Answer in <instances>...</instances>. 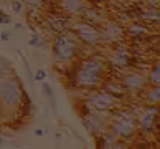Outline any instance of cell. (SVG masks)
<instances>
[{
  "mask_svg": "<svg viewBox=\"0 0 160 149\" xmlns=\"http://www.w3.org/2000/svg\"><path fill=\"white\" fill-rule=\"evenodd\" d=\"M43 28L46 30L48 33L51 35H56L63 32V30H66L68 25H69V15L64 13L63 10H58V12H50V13L45 15L43 19Z\"/></svg>",
  "mask_w": 160,
  "mask_h": 149,
  "instance_id": "ba28073f",
  "label": "cell"
},
{
  "mask_svg": "<svg viewBox=\"0 0 160 149\" xmlns=\"http://www.w3.org/2000/svg\"><path fill=\"white\" fill-rule=\"evenodd\" d=\"M142 93H145L147 103L158 104V99H160V88H158V85H147Z\"/></svg>",
  "mask_w": 160,
  "mask_h": 149,
  "instance_id": "ffe728a7",
  "label": "cell"
},
{
  "mask_svg": "<svg viewBox=\"0 0 160 149\" xmlns=\"http://www.w3.org/2000/svg\"><path fill=\"white\" fill-rule=\"evenodd\" d=\"M43 134H45V131H43V129H40V128L35 129V136H38V138H41Z\"/></svg>",
  "mask_w": 160,
  "mask_h": 149,
  "instance_id": "f1b7e54d",
  "label": "cell"
},
{
  "mask_svg": "<svg viewBox=\"0 0 160 149\" xmlns=\"http://www.w3.org/2000/svg\"><path fill=\"white\" fill-rule=\"evenodd\" d=\"M149 33H150L149 27H147L145 23H139V22L130 23V25L126 28V35H129V37L132 40H135V41H142Z\"/></svg>",
  "mask_w": 160,
  "mask_h": 149,
  "instance_id": "5bb4252c",
  "label": "cell"
},
{
  "mask_svg": "<svg viewBox=\"0 0 160 149\" xmlns=\"http://www.w3.org/2000/svg\"><path fill=\"white\" fill-rule=\"evenodd\" d=\"M102 89L106 93H109L112 98H116L117 101L119 99H124L126 96H129V93H127V89L124 88V85L121 83V80H106L102 81Z\"/></svg>",
  "mask_w": 160,
  "mask_h": 149,
  "instance_id": "4fadbf2b",
  "label": "cell"
},
{
  "mask_svg": "<svg viewBox=\"0 0 160 149\" xmlns=\"http://www.w3.org/2000/svg\"><path fill=\"white\" fill-rule=\"evenodd\" d=\"M109 61H111L112 67H116V68L130 67V51H129V48L124 46V45H117L116 48L111 51Z\"/></svg>",
  "mask_w": 160,
  "mask_h": 149,
  "instance_id": "7c38bea8",
  "label": "cell"
},
{
  "mask_svg": "<svg viewBox=\"0 0 160 149\" xmlns=\"http://www.w3.org/2000/svg\"><path fill=\"white\" fill-rule=\"evenodd\" d=\"M25 3H27L30 8H33V7H38V5L41 3V0H25Z\"/></svg>",
  "mask_w": 160,
  "mask_h": 149,
  "instance_id": "4316f807",
  "label": "cell"
},
{
  "mask_svg": "<svg viewBox=\"0 0 160 149\" xmlns=\"http://www.w3.org/2000/svg\"><path fill=\"white\" fill-rule=\"evenodd\" d=\"M79 51V40L73 30H63L56 33L51 43V53L56 63H69Z\"/></svg>",
  "mask_w": 160,
  "mask_h": 149,
  "instance_id": "7a4b0ae2",
  "label": "cell"
},
{
  "mask_svg": "<svg viewBox=\"0 0 160 149\" xmlns=\"http://www.w3.org/2000/svg\"><path fill=\"white\" fill-rule=\"evenodd\" d=\"M86 108L91 109V111H98V113H109V111H114L116 106H117V99L112 98L109 93H106L102 88L98 89L94 93H89L88 98L84 101Z\"/></svg>",
  "mask_w": 160,
  "mask_h": 149,
  "instance_id": "52a82bcc",
  "label": "cell"
},
{
  "mask_svg": "<svg viewBox=\"0 0 160 149\" xmlns=\"http://www.w3.org/2000/svg\"><path fill=\"white\" fill-rule=\"evenodd\" d=\"M0 38H2V41H10L12 33H10V32H7V30H3V32L0 33Z\"/></svg>",
  "mask_w": 160,
  "mask_h": 149,
  "instance_id": "484cf974",
  "label": "cell"
},
{
  "mask_svg": "<svg viewBox=\"0 0 160 149\" xmlns=\"http://www.w3.org/2000/svg\"><path fill=\"white\" fill-rule=\"evenodd\" d=\"M106 73V63L101 56H86L79 60L73 67V75L71 81L76 88L81 89H94L102 85Z\"/></svg>",
  "mask_w": 160,
  "mask_h": 149,
  "instance_id": "6da1fadb",
  "label": "cell"
},
{
  "mask_svg": "<svg viewBox=\"0 0 160 149\" xmlns=\"http://www.w3.org/2000/svg\"><path fill=\"white\" fill-rule=\"evenodd\" d=\"M79 15L82 17V20H84V22H89V23H92V25H101V23L104 22L102 15H101L98 10H94V8H88V7H84V8L81 10V13H79Z\"/></svg>",
  "mask_w": 160,
  "mask_h": 149,
  "instance_id": "e0dca14e",
  "label": "cell"
},
{
  "mask_svg": "<svg viewBox=\"0 0 160 149\" xmlns=\"http://www.w3.org/2000/svg\"><path fill=\"white\" fill-rule=\"evenodd\" d=\"M147 2H149L150 5H155V7H157V3H158V0H147Z\"/></svg>",
  "mask_w": 160,
  "mask_h": 149,
  "instance_id": "f546056e",
  "label": "cell"
},
{
  "mask_svg": "<svg viewBox=\"0 0 160 149\" xmlns=\"http://www.w3.org/2000/svg\"><path fill=\"white\" fill-rule=\"evenodd\" d=\"M121 83L124 85V88L127 89L129 94H139L145 89V86L149 85L145 80V76L140 73V71H135V70H129V71H124L121 75Z\"/></svg>",
  "mask_w": 160,
  "mask_h": 149,
  "instance_id": "9c48e42d",
  "label": "cell"
},
{
  "mask_svg": "<svg viewBox=\"0 0 160 149\" xmlns=\"http://www.w3.org/2000/svg\"><path fill=\"white\" fill-rule=\"evenodd\" d=\"M10 75H12V65L5 58L0 56V80L7 78V76H10Z\"/></svg>",
  "mask_w": 160,
  "mask_h": 149,
  "instance_id": "7402d4cb",
  "label": "cell"
},
{
  "mask_svg": "<svg viewBox=\"0 0 160 149\" xmlns=\"http://www.w3.org/2000/svg\"><path fill=\"white\" fill-rule=\"evenodd\" d=\"M134 114H135V121H137V128L144 136H152L153 133L158 131V108H157V104L147 103V106H142Z\"/></svg>",
  "mask_w": 160,
  "mask_h": 149,
  "instance_id": "5b68a950",
  "label": "cell"
},
{
  "mask_svg": "<svg viewBox=\"0 0 160 149\" xmlns=\"http://www.w3.org/2000/svg\"><path fill=\"white\" fill-rule=\"evenodd\" d=\"M41 91H43V96L50 101V108L51 111L58 114V108H56V96H55V91H53V86L46 81H41Z\"/></svg>",
  "mask_w": 160,
  "mask_h": 149,
  "instance_id": "ac0fdd59",
  "label": "cell"
},
{
  "mask_svg": "<svg viewBox=\"0 0 160 149\" xmlns=\"http://www.w3.org/2000/svg\"><path fill=\"white\" fill-rule=\"evenodd\" d=\"M119 138L112 133L111 129H104L101 134H98V147H104V149H109V147H116Z\"/></svg>",
  "mask_w": 160,
  "mask_h": 149,
  "instance_id": "9a60e30c",
  "label": "cell"
},
{
  "mask_svg": "<svg viewBox=\"0 0 160 149\" xmlns=\"http://www.w3.org/2000/svg\"><path fill=\"white\" fill-rule=\"evenodd\" d=\"M46 76H48V73H46L43 68H40V70H37V73L33 75V80L41 83V81H45V80H46Z\"/></svg>",
  "mask_w": 160,
  "mask_h": 149,
  "instance_id": "cb8c5ba5",
  "label": "cell"
},
{
  "mask_svg": "<svg viewBox=\"0 0 160 149\" xmlns=\"http://www.w3.org/2000/svg\"><path fill=\"white\" fill-rule=\"evenodd\" d=\"M23 98V88L17 76L0 80V101L7 108H18Z\"/></svg>",
  "mask_w": 160,
  "mask_h": 149,
  "instance_id": "277c9868",
  "label": "cell"
},
{
  "mask_svg": "<svg viewBox=\"0 0 160 149\" xmlns=\"http://www.w3.org/2000/svg\"><path fill=\"white\" fill-rule=\"evenodd\" d=\"M139 20H144V22H149V23H155L158 25V8L155 5H150L149 8H142L140 10V15H139Z\"/></svg>",
  "mask_w": 160,
  "mask_h": 149,
  "instance_id": "d6986e66",
  "label": "cell"
},
{
  "mask_svg": "<svg viewBox=\"0 0 160 149\" xmlns=\"http://www.w3.org/2000/svg\"><path fill=\"white\" fill-rule=\"evenodd\" d=\"M30 45L35 46V48H43V46H45V40H43V37H41V35L33 33L32 38H30Z\"/></svg>",
  "mask_w": 160,
  "mask_h": 149,
  "instance_id": "603a6c76",
  "label": "cell"
},
{
  "mask_svg": "<svg viewBox=\"0 0 160 149\" xmlns=\"http://www.w3.org/2000/svg\"><path fill=\"white\" fill-rule=\"evenodd\" d=\"M147 83H149V85H158V83H160V65H158V61H155L152 65V68L149 71Z\"/></svg>",
  "mask_w": 160,
  "mask_h": 149,
  "instance_id": "44dd1931",
  "label": "cell"
},
{
  "mask_svg": "<svg viewBox=\"0 0 160 149\" xmlns=\"http://www.w3.org/2000/svg\"><path fill=\"white\" fill-rule=\"evenodd\" d=\"M2 144H3V139H2V138H0V146H2Z\"/></svg>",
  "mask_w": 160,
  "mask_h": 149,
  "instance_id": "4dcf8cb0",
  "label": "cell"
},
{
  "mask_svg": "<svg viewBox=\"0 0 160 149\" xmlns=\"http://www.w3.org/2000/svg\"><path fill=\"white\" fill-rule=\"evenodd\" d=\"M108 128L119 139L127 141L137 136V121H135L134 111H116L108 119Z\"/></svg>",
  "mask_w": 160,
  "mask_h": 149,
  "instance_id": "3957f363",
  "label": "cell"
},
{
  "mask_svg": "<svg viewBox=\"0 0 160 149\" xmlns=\"http://www.w3.org/2000/svg\"><path fill=\"white\" fill-rule=\"evenodd\" d=\"M12 8H13L15 13H22L23 12V2L22 0H13V2H12Z\"/></svg>",
  "mask_w": 160,
  "mask_h": 149,
  "instance_id": "d4e9b609",
  "label": "cell"
},
{
  "mask_svg": "<svg viewBox=\"0 0 160 149\" xmlns=\"http://www.w3.org/2000/svg\"><path fill=\"white\" fill-rule=\"evenodd\" d=\"M106 113H98L88 109V113L82 118V126H84L92 136L101 134L104 129H108V119L104 118Z\"/></svg>",
  "mask_w": 160,
  "mask_h": 149,
  "instance_id": "30bf717a",
  "label": "cell"
},
{
  "mask_svg": "<svg viewBox=\"0 0 160 149\" xmlns=\"http://www.w3.org/2000/svg\"><path fill=\"white\" fill-rule=\"evenodd\" d=\"M12 22V19L8 15H5L3 12H0V23H10Z\"/></svg>",
  "mask_w": 160,
  "mask_h": 149,
  "instance_id": "83f0119b",
  "label": "cell"
},
{
  "mask_svg": "<svg viewBox=\"0 0 160 149\" xmlns=\"http://www.w3.org/2000/svg\"><path fill=\"white\" fill-rule=\"evenodd\" d=\"M101 37L102 41H109V43H116L121 41L126 37V28L119 25L117 22H102L101 23Z\"/></svg>",
  "mask_w": 160,
  "mask_h": 149,
  "instance_id": "8fae6325",
  "label": "cell"
},
{
  "mask_svg": "<svg viewBox=\"0 0 160 149\" xmlns=\"http://www.w3.org/2000/svg\"><path fill=\"white\" fill-rule=\"evenodd\" d=\"M60 8L68 15H79L84 8L82 0H60Z\"/></svg>",
  "mask_w": 160,
  "mask_h": 149,
  "instance_id": "2e32d148",
  "label": "cell"
},
{
  "mask_svg": "<svg viewBox=\"0 0 160 149\" xmlns=\"http://www.w3.org/2000/svg\"><path fill=\"white\" fill-rule=\"evenodd\" d=\"M71 30L74 32V35L78 37L79 43L86 45V46H96L99 43H102V37H101V30L92 25L89 22L81 20L78 23H74Z\"/></svg>",
  "mask_w": 160,
  "mask_h": 149,
  "instance_id": "8992f818",
  "label": "cell"
}]
</instances>
